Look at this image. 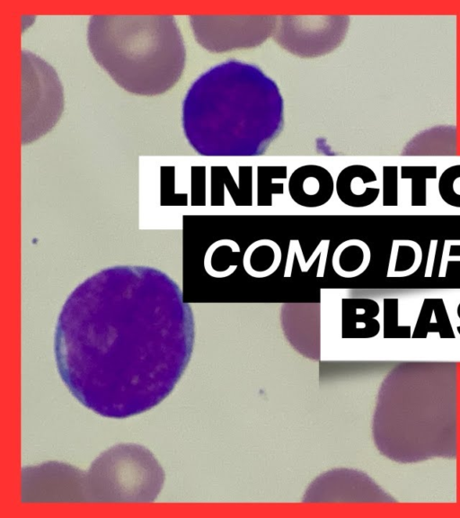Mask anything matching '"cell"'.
<instances>
[{"instance_id":"3957f363","label":"cell","mask_w":460,"mask_h":518,"mask_svg":"<svg viewBox=\"0 0 460 518\" xmlns=\"http://www.w3.org/2000/svg\"><path fill=\"white\" fill-rule=\"evenodd\" d=\"M378 451L413 463L456 458L460 445V374L454 362H403L384 380L373 418Z\"/></svg>"},{"instance_id":"4fadbf2b","label":"cell","mask_w":460,"mask_h":518,"mask_svg":"<svg viewBox=\"0 0 460 518\" xmlns=\"http://www.w3.org/2000/svg\"><path fill=\"white\" fill-rule=\"evenodd\" d=\"M384 204L397 205V167L384 168Z\"/></svg>"},{"instance_id":"5bb4252c","label":"cell","mask_w":460,"mask_h":518,"mask_svg":"<svg viewBox=\"0 0 460 518\" xmlns=\"http://www.w3.org/2000/svg\"><path fill=\"white\" fill-rule=\"evenodd\" d=\"M457 316L460 318V304L457 307ZM457 331L460 334V326H457Z\"/></svg>"},{"instance_id":"8992f818","label":"cell","mask_w":460,"mask_h":518,"mask_svg":"<svg viewBox=\"0 0 460 518\" xmlns=\"http://www.w3.org/2000/svg\"><path fill=\"white\" fill-rule=\"evenodd\" d=\"M22 133L26 145L47 134L64 110V92L56 70L31 51H21Z\"/></svg>"},{"instance_id":"8fae6325","label":"cell","mask_w":460,"mask_h":518,"mask_svg":"<svg viewBox=\"0 0 460 518\" xmlns=\"http://www.w3.org/2000/svg\"><path fill=\"white\" fill-rule=\"evenodd\" d=\"M436 166H402V178L411 179V204H426V179L436 178Z\"/></svg>"},{"instance_id":"277c9868","label":"cell","mask_w":460,"mask_h":518,"mask_svg":"<svg viewBox=\"0 0 460 518\" xmlns=\"http://www.w3.org/2000/svg\"><path fill=\"white\" fill-rule=\"evenodd\" d=\"M87 41L97 63L134 94H164L184 69V41L171 14H94Z\"/></svg>"},{"instance_id":"7a4b0ae2","label":"cell","mask_w":460,"mask_h":518,"mask_svg":"<svg viewBox=\"0 0 460 518\" xmlns=\"http://www.w3.org/2000/svg\"><path fill=\"white\" fill-rule=\"evenodd\" d=\"M283 126L276 83L250 64L230 60L201 75L182 104V127L202 156H259Z\"/></svg>"},{"instance_id":"30bf717a","label":"cell","mask_w":460,"mask_h":518,"mask_svg":"<svg viewBox=\"0 0 460 518\" xmlns=\"http://www.w3.org/2000/svg\"><path fill=\"white\" fill-rule=\"evenodd\" d=\"M439 333L441 338H454L455 335L441 299H426L422 305L413 338H425L429 333Z\"/></svg>"},{"instance_id":"5b68a950","label":"cell","mask_w":460,"mask_h":518,"mask_svg":"<svg viewBox=\"0 0 460 518\" xmlns=\"http://www.w3.org/2000/svg\"><path fill=\"white\" fill-rule=\"evenodd\" d=\"M164 481V472L151 451L120 443L102 452L84 474L75 469V502L150 503Z\"/></svg>"},{"instance_id":"9c48e42d","label":"cell","mask_w":460,"mask_h":518,"mask_svg":"<svg viewBox=\"0 0 460 518\" xmlns=\"http://www.w3.org/2000/svg\"><path fill=\"white\" fill-rule=\"evenodd\" d=\"M457 128L438 125L415 135L405 146L402 156H456Z\"/></svg>"},{"instance_id":"ba28073f","label":"cell","mask_w":460,"mask_h":518,"mask_svg":"<svg viewBox=\"0 0 460 518\" xmlns=\"http://www.w3.org/2000/svg\"><path fill=\"white\" fill-rule=\"evenodd\" d=\"M376 181L375 173L364 165H351L339 175L337 192L343 202L357 207L372 203L378 196L379 189L369 186Z\"/></svg>"},{"instance_id":"52a82bcc","label":"cell","mask_w":460,"mask_h":518,"mask_svg":"<svg viewBox=\"0 0 460 518\" xmlns=\"http://www.w3.org/2000/svg\"><path fill=\"white\" fill-rule=\"evenodd\" d=\"M333 183L331 174L318 165H305L290 177L292 198L305 206H317L326 202L332 195Z\"/></svg>"},{"instance_id":"7c38bea8","label":"cell","mask_w":460,"mask_h":518,"mask_svg":"<svg viewBox=\"0 0 460 518\" xmlns=\"http://www.w3.org/2000/svg\"><path fill=\"white\" fill-rule=\"evenodd\" d=\"M438 191L446 203L460 208V165L450 166L442 173Z\"/></svg>"},{"instance_id":"6da1fadb","label":"cell","mask_w":460,"mask_h":518,"mask_svg":"<svg viewBox=\"0 0 460 518\" xmlns=\"http://www.w3.org/2000/svg\"><path fill=\"white\" fill-rule=\"evenodd\" d=\"M194 322L178 284L149 266L105 268L75 288L54 337L58 373L85 407L127 418L174 388L193 347Z\"/></svg>"}]
</instances>
